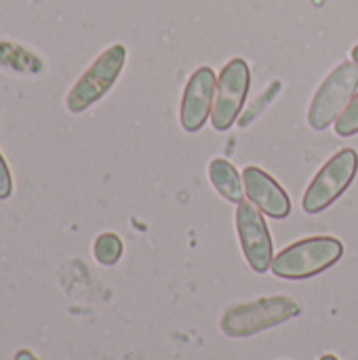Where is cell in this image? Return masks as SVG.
I'll return each instance as SVG.
<instances>
[{"instance_id": "2e32d148", "label": "cell", "mask_w": 358, "mask_h": 360, "mask_svg": "<svg viewBox=\"0 0 358 360\" xmlns=\"http://www.w3.org/2000/svg\"><path fill=\"white\" fill-rule=\"evenodd\" d=\"M352 61H357L358 63V44L352 49Z\"/></svg>"}, {"instance_id": "52a82bcc", "label": "cell", "mask_w": 358, "mask_h": 360, "mask_svg": "<svg viewBox=\"0 0 358 360\" xmlns=\"http://www.w3.org/2000/svg\"><path fill=\"white\" fill-rule=\"evenodd\" d=\"M236 232L251 270L268 272L274 262V243L262 211L251 200H241L236 207Z\"/></svg>"}, {"instance_id": "5bb4252c", "label": "cell", "mask_w": 358, "mask_h": 360, "mask_svg": "<svg viewBox=\"0 0 358 360\" xmlns=\"http://www.w3.org/2000/svg\"><path fill=\"white\" fill-rule=\"evenodd\" d=\"M13 194V177H11V169L6 165V160L0 154V200H6Z\"/></svg>"}, {"instance_id": "8fae6325", "label": "cell", "mask_w": 358, "mask_h": 360, "mask_svg": "<svg viewBox=\"0 0 358 360\" xmlns=\"http://www.w3.org/2000/svg\"><path fill=\"white\" fill-rule=\"evenodd\" d=\"M0 63L6 68H13L17 72H32L36 74L42 63L36 55H32L30 51L13 44V42H0Z\"/></svg>"}, {"instance_id": "8992f818", "label": "cell", "mask_w": 358, "mask_h": 360, "mask_svg": "<svg viewBox=\"0 0 358 360\" xmlns=\"http://www.w3.org/2000/svg\"><path fill=\"white\" fill-rule=\"evenodd\" d=\"M249 86H251L249 63L241 57L230 59L217 78L215 103L211 112V122L217 131H228L236 122L245 105Z\"/></svg>"}, {"instance_id": "7c38bea8", "label": "cell", "mask_w": 358, "mask_h": 360, "mask_svg": "<svg viewBox=\"0 0 358 360\" xmlns=\"http://www.w3.org/2000/svg\"><path fill=\"white\" fill-rule=\"evenodd\" d=\"M93 253H95V259L101 266H114L122 257V240H120V236L114 234V232L99 234L95 245H93Z\"/></svg>"}, {"instance_id": "9a60e30c", "label": "cell", "mask_w": 358, "mask_h": 360, "mask_svg": "<svg viewBox=\"0 0 358 360\" xmlns=\"http://www.w3.org/2000/svg\"><path fill=\"white\" fill-rule=\"evenodd\" d=\"M319 360H340V359H338L335 354H323Z\"/></svg>"}, {"instance_id": "3957f363", "label": "cell", "mask_w": 358, "mask_h": 360, "mask_svg": "<svg viewBox=\"0 0 358 360\" xmlns=\"http://www.w3.org/2000/svg\"><path fill=\"white\" fill-rule=\"evenodd\" d=\"M358 173V152L352 148H344L338 154H333L323 169L317 173V177L310 181L302 207L306 213L317 215L325 209H329L354 181Z\"/></svg>"}, {"instance_id": "7a4b0ae2", "label": "cell", "mask_w": 358, "mask_h": 360, "mask_svg": "<svg viewBox=\"0 0 358 360\" xmlns=\"http://www.w3.org/2000/svg\"><path fill=\"white\" fill-rule=\"evenodd\" d=\"M300 312H302V306L295 300L287 295H272V297H262V300L230 308L222 316L219 327L228 338L243 340V338H253L272 327H279L300 316Z\"/></svg>"}, {"instance_id": "277c9868", "label": "cell", "mask_w": 358, "mask_h": 360, "mask_svg": "<svg viewBox=\"0 0 358 360\" xmlns=\"http://www.w3.org/2000/svg\"><path fill=\"white\" fill-rule=\"evenodd\" d=\"M358 89V63H340L319 86L308 110V122L317 131H325L331 122L340 118L346 105L352 101Z\"/></svg>"}, {"instance_id": "4fadbf2b", "label": "cell", "mask_w": 358, "mask_h": 360, "mask_svg": "<svg viewBox=\"0 0 358 360\" xmlns=\"http://www.w3.org/2000/svg\"><path fill=\"white\" fill-rule=\"evenodd\" d=\"M335 133L340 137H352L358 133V93L335 120Z\"/></svg>"}, {"instance_id": "5b68a950", "label": "cell", "mask_w": 358, "mask_h": 360, "mask_svg": "<svg viewBox=\"0 0 358 360\" xmlns=\"http://www.w3.org/2000/svg\"><path fill=\"white\" fill-rule=\"evenodd\" d=\"M124 61H127L124 44L108 46L72 86L68 101H65L68 110L74 114H80L87 108H91L93 103H97L118 80V76L124 68Z\"/></svg>"}, {"instance_id": "9c48e42d", "label": "cell", "mask_w": 358, "mask_h": 360, "mask_svg": "<svg viewBox=\"0 0 358 360\" xmlns=\"http://www.w3.org/2000/svg\"><path fill=\"white\" fill-rule=\"evenodd\" d=\"M243 184H245V194L262 213H266L272 219L289 217V213H291L289 194L264 169L247 167L243 171Z\"/></svg>"}, {"instance_id": "6da1fadb", "label": "cell", "mask_w": 358, "mask_h": 360, "mask_svg": "<svg viewBox=\"0 0 358 360\" xmlns=\"http://www.w3.org/2000/svg\"><path fill=\"white\" fill-rule=\"evenodd\" d=\"M344 255L342 240L333 236H310L285 247L272 262V272L279 278L304 281L312 278L331 266H335Z\"/></svg>"}, {"instance_id": "30bf717a", "label": "cell", "mask_w": 358, "mask_h": 360, "mask_svg": "<svg viewBox=\"0 0 358 360\" xmlns=\"http://www.w3.org/2000/svg\"><path fill=\"white\" fill-rule=\"evenodd\" d=\"M209 177L213 188L217 190L219 196H224L230 202H241L245 194V184L243 175L234 169V165L226 158H215L209 165Z\"/></svg>"}, {"instance_id": "ba28073f", "label": "cell", "mask_w": 358, "mask_h": 360, "mask_svg": "<svg viewBox=\"0 0 358 360\" xmlns=\"http://www.w3.org/2000/svg\"><path fill=\"white\" fill-rule=\"evenodd\" d=\"M215 91H217V76L209 65L198 68L184 91L181 99V127L188 133H196L205 127L209 114L213 112L215 103Z\"/></svg>"}]
</instances>
